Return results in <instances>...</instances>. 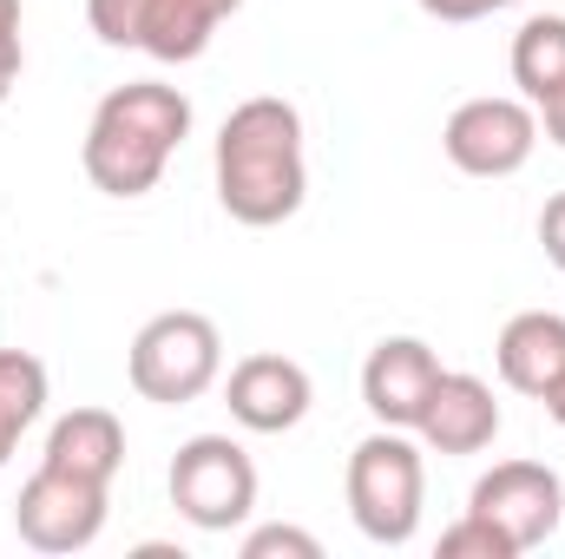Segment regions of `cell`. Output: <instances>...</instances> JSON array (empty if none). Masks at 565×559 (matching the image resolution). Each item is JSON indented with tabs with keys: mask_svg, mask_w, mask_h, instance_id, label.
<instances>
[{
	"mask_svg": "<svg viewBox=\"0 0 565 559\" xmlns=\"http://www.w3.org/2000/svg\"><path fill=\"white\" fill-rule=\"evenodd\" d=\"M217 204L250 224V231H270L289 224L309 198V158H302V113L277 99V93H257L244 99L224 126H217Z\"/></svg>",
	"mask_w": 565,
	"mask_h": 559,
	"instance_id": "cell-1",
	"label": "cell"
},
{
	"mask_svg": "<svg viewBox=\"0 0 565 559\" xmlns=\"http://www.w3.org/2000/svg\"><path fill=\"white\" fill-rule=\"evenodd\" d=\"M184 139H191V99L164 80H132L93 106L79 165L106 198H145Z\"/></svg>",
	"mask_w": 565,
	"mask_h": 559,
	"instance_id": "cell-2",
	"label": "cell"
},
{
	"mask_svg": "<svg viewBox=\"0 0 565 559\" xmlns=\"http://www.w3.org/2000/svg\"><path fill=\"white\" fill-rule=\"evenodd\" d=\"M342 494H349V520L362 527V540H375V547H408V540L422 534V507H427L422 441H415L408 428H375V434H362L355 454H349Z\"/></svg>",
	"mask_w": 565,
	"mask_h": 559,
	"instance_id": "cell-3",
	"label": "cell"
},
{
	"mask_svg": "<svg viewBox=\"0 0 565 559\" xmlns=\"http://www.w3.org/2000/svg\"><path fill=\"white\" fill-rule=\"evenodd\" d=\"M126 376H132V389H139L145 402L184 409V402H198V395L217 389V376H224V336L198 309H164V316H151L132 336Z\"/></svg>",
	"mask_w": 565,
	"mask_h": 559,
	"instance_id": "cell-4",
	"label": "cell"
},
{
	"mask_svg": "<svg viewBox=\"0 0 565 559\" xmlns=\"http://www.w3.org/2000/svg\"><path fill=\"white\" fill-rule=\"evenodd\" d=\"M171 507L198 534H231L257 514V461L231 434H191L171 461Z\"/></svg>",
	"mask_w": 565,
	"mask_h": 559,
	"instance_id": "cell-5",
	"label": "cell"
},
{
	"mask_svg": "<svg viewBox=\"0 0 565 559\" xmlns=\"http://www.w3.org/2000/svg\"><path fill=\"white\" fill-rule=\"evenodd\" d=\"M106 500H113V487L79 481V474H60V467L40 461V474L13 500V534L33 553H86L106 534Z\"/></svg>",
	"mask_w": 565,
	"mask_h": 559,
	"instance_id": "cell-6",
	"label": "cell"
},
{
	"mask_svg": "<svg viewBox=\"0 0 565 559\" xmlns=\"http://www.w3.org/2000/svg\"><path fill=\"white\" fill-rule=\"evenodd\" d=\"M533 145H540V113H533V99H500V93L454 106V119H447V133H440L447 165L467 171V178H513V171H526Z\"/></svg>",
	"mask_w": 565,
	"mask_h": 559,
	"instance_id": "cell-7",
	"label": "cell"
},
{
	"mask_svg": "<svg viewBox=\"0 0 565 559\" xmlns=\"http://www.w3.org/2000/svg\"><path fill=\"white\" fill-rule=\"evenodd\" d=\"M467 514L493 520V527L513 540V553H533V547H546V540L559 534L565 481L546 461H500V467H487V474L473 481Z\"/></svg>",
	"mask_w": 565,
	"mask_h": 559,
	"instance_id": "cell-8",
	"label": "cell"
},
{
	"mask_svg": "<svg viewBox=\"0 0 565 559\" xmlns=\"http://www.w3.org/2000/svg\"><path fill=\"white\" fill-rule=\"evenodd\" d=\"M309 402H316V382H309V369L302 362H289V356H244L231 376H224V409L237 428H250V434H289L296 421L309 415Z\"/></svg>",
	"mask_w": 565,
	"mask_h": 559,
	"instance_id": "cell-9",
	"label": "cell"
},
{
	"mask_svg": "<svg viewBox=\"0 0 565 559\" xmlns=\"http://www.w3.org/2000/svg\"><path fill=\"white\" fill-rule=\"evenodd\" d=\"M434 382H440V356L422 336H382L362 362V402H369L375 428H408L415 434Z\"/></svg>",
	"mask_w": 565,
	"mask_h": 559,
	"instance_id": "cell-10",
	"label": "cell"
},
{
	"mask_svg": "<svg viewBox=\"0 0 565 559\" xmlns=\"http://www.w3.org/2000/svg\"><path fill=\"white\" fill-rule=\"evenodd\" d=\"M493 434H500L493 389L467 369H440L422 421H415V441L434 447V454H480V447H493Z\"/></svg>",
	"mask_w": 565,
	"mask_h": 559,
	"instance_id": "cell-11",
	"label": "cell"
},
{
	"mask_svg": "<svg viewBox=\"0 0 565 559\" xmlns=\"http://www.w3.org/2000/svg\"><path fill=\"white\" fill-rule=\"evenodd\" d=\"M493 362H500V382L513 395H546L565 376V316L559 309H520L500 342H493Z\"/></svg>",
	"mask_w": 565,
	"mask_h": 559,
	"instance_id": "cell-12",
	"label": "cell"
},
{
	"mask_svg": "<svg viewBox=\"0 0 565 559\" xmlns=\"http://www.w3.org/2000/svg\"><path fill=\"white\" fill-rule=\"evenodd\" d=\"M40 461L60 467V474H79V481L113 487L119 467H126V428H119L113 409H73V415H60L46 428V454Z\"/></svg>",
	"mask_w": 565,
	"mask_h": 559,
	"instance_id": "cell-13",
	"label": "cell"
},
{
	"mask_svg": "<svg viewBox=\"0 0 565 559\" xmlns=\"http://www.w3.org/2000/svg\"><path fill=\"white\" fill-rule=\"evenodd\" d=\"M244 0H145L139 53H151L158 66H184L211 46V33L237 13Z\"/></svg>",
	"mask_w": 565,
	"mask_h": 559,
	"instance_id": "cell-14",
	"label": "cell"
},
{
	"mask_svg": "<svg viewBox=\"0 0 565 559\" xmlns=\"http://www.w3.org/2000/svg\"><path fill=\"white\" fill-rule=\"evenodd\" d=\"M513 86L540 106L553 86H565V13H533L513 33Z\"/></svg>",
	"mask_w": 565,
	"mask_h": 559,
	"instance_id": "cell-15",
	"label": "cell"
},
{
	"mask_svg": "<svg viewBox=\"0 0 565 559\" xmlns=\"http://www.w3.org/2000/svg\"><path fill=\"white\" fill-rule=\"evenodd\" d=\"M0 409L20 421V428H33V421L46 415V362L40 356L0 349Z\"/></svg>",
	"mask_w": 565,
	"mask_h": 559,
	"instance_id": "cell-16",
	"label": "cell"
},
{
	"mask_svg": "<svg viewBox=\"0 0 565 559\" xmlns=\"http://www.w3.org/2000/svg\"><path fill=\"white\" fill-rule=\"evenodd\" d=\"M440 559H520V553H513V540H507L493 520L460 514V520L440 534Z\"/></svg>",
	"mask_w": 565,
	"mask_h": 559,
	"instance_id": "cell-17",
	"label": "cell"
},
{
	"mask_svg": "<svg viewBox=\"0 0 565 559\" xmlns=\"http://www.w3.org/2000/svg\"><path fill=\"white\" fill-rule=\"evenodd\" d=\"M86 20L106 46H139V27H145V0H86Z\"/></svg>",
	"mask_w": 565,
	"mask_h": 559,
	"instance_id": "cell-18",
	"label": "cell"
},
{
	"mask_svg": "<svg viewBox=\"0 0 565 559\" xmlns=\"http://www.w3.org/2000/svg\"><path fill=\"white\" fill-rule=\"evenodd\" d=\"M244 559H322V540L302 527H257L244 534Z\"/></svg>",
	"mask_w": 565,
	"mask_h": 559,
	"instance_id": "cell-19",
	"label": "cell"
},
{
	"mask_svg": "<svg viewBox=\"0 0 565 559\" xmlns=\"http://www.w3.org/2000/svg\"><path fill=\"white\" fill-rule=\"evenodd\" d=\"M20 66H26V46H20V0H0V106H7V93L20 86Z\"/></svg>",
	"mask_w": 565,
	"mask_h": 559,
	"instance_id": "cell-20",
	"label": "cell"
},
{
	"mask_svg": "<svg viewBox=\"0 0 565 559\" xmlns=\"http://www.w3.org/2000/svg\"><path fill=\"white\" fill-rule=\"evenodd\" d=\"M520 0H422L427 20H447V27H467V20H487V13H507Z\"/></svg>",
	"mask_w": 565,
	"mask_h": 559,
	"instance_id": "cell-21",
	"label": "cell"
},
{
	"mask_svg": "<svg viewBox=\"0 0 565 559\" xmlns=\"http://www.w3.org/2000/svg\"><path fill=\"white\" fill-rule=\"evenodd\" d=\"M540 251H546L553 271H565V191H553L546 211H540Z\"/></svg>",
	"mask_w": 565,
	"mask_h": 559,
	"instance_id": "cell-22",
	"label": "cell"
},
{
	"mask_svg": "<svg viewBox=\"0 0 565 559\" xmlns=\"http://www.w3.org/2000/svg\"><path fill=\"white\" fill-rule=\"evenodd\" d=\"M533 113H540V133H546V139H553V145L565 151V86H553V93H546V99H540Z\"/></svg>",
	"mask_w": 565,
	"mask_h": 559,
	"instance_id": "cell-23",
	"label": "cell"
},
{
	"mask_svg": "<svg viewBox=\"0 0 565 559\" xmlns=\"http://www.w3.org/2000/svg\"><path fill=\"white\" fill-rule=\"evenodd\" d=\"M20 434H26V428H20V421H13L7 409H0V467L13 461V447H20Z\"/></svg>",
	"mask_w": 565,
	"mask_h": 559,
	"instance_id": "cell-24",
	"label": "cell"
},
{
	"mask_svg": "<svg viewBox=\"0 0 565 559\" xmlns=\"http://www.w3.org/2000/svg\"><path fill=\"white\" fill-rule=\"evenodd\" d=\"M540 402H546V415H553V421L565 428V376L553 382V389H546V395H540Z\"/></svg>",
	"mask_w": 565,
	"mask_h": 559,
	"instance_id": "cell-25",
	"label": "cell"
}]
</instances>
